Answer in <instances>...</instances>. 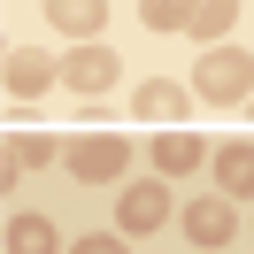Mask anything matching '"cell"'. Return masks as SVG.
<instances>
[{"label":"cell","instance_id":"cell-14","mask_svg":"<svg viewBox=\"0 0 254 254\" xmlns=\"http://www.w3.org/2000/svg\"><path fill=\"white\" fill-rule=\"evenodd\" d=\"M139 23H146V31H185V23H192V0H139Z\"/></svg>","mask_w":254,"mask_h":254},{"label":"cell","instance_id":"cell-11","mask_svg":"<svg viewBox=\"0 0 254 254\" xmlns=\"http://www.w3.org/2000/svg\"><path fill=\"white\" fill-rule=\"evenodd\" d=\"M47 23L62 39H77V47H93L100 23H108V8H100V0H47Z\"/></svg>","mask_w":254,"mask_h":254},{"label":"cell","instance_id":"cell-5","mask_svg":"<svg viewBox=\"0 0 254 254\" xmlns=\"http://www.w3.org/2000/svg\"><path fill=\"white\" fill-rule=\"evenodd\" d=\"M192 108H200V100H192V85H177V77H139V93H131V116H139V124H192Z\"/></svg>","mask_w":254,"mask_h":254},{"label":"cell","instance_id":"cell-12","mask_svg":"<svg viewBox=\"0 0 254 254\" xmlns=\"http://www.w3.org/2000/svg\"><path fill=\"white\" fill-rule=\"evenodd\" d=\"M8 254H69L47 216H8Z\"/></svg>","mask_w":254,"mask_h":254},{"label":"cell","instance_id":"cell-13","mask_svg":"<svg viewBox=\"0 0 254 254\" xmlns=\"http://www.w3.org/2000/svg\"><path fill=\"white\" fill-rule=\"evenodd\" d=\"M231 23H239V0H192V23H185V31L192 39H223Z\"/></svg>","mask_w":254,"mask_h":254},{"label":"cell","instance_id":"cell-8","mask_svg":"<svg viewBox=\"0 0 254 254\" xmlns=\"http://www.w3.org/2000/svg\"><path fill=\"white\" fill-rule=\"evenodd\" d=\"M200 162H216V154H208V139H200V131H185V124L154 131V170H162V177H192Z\"/></svg>","mask_w":254,"mask_h":254},{"label":"cell","instance_id":"cell-10","mask_svg":"<svg viewBox=\"0 0 254 254\" xmlns=\"http://www.w3.org/2000/svg\"><path fill=\"white\" fill-rule=\"evenodd\" d=\"M216 192H231V200H254V139H231V146H216Z\"/></svg>","mask_w":254,"mask_h":254},{"label":"cell","instance_id":"cell-7","mask_svg":"<svg viewBox=\"0 0 254 254\" xmlns=\"http://www.w3.org/2000/svg\"><path fill=\"white\" fill-rule=\"evenodd\" d=\"M47 85H62V62L47 47H8V100H39Z\"/></svg>","mask_w":254,"mask_h":254},{"label":"cell","instance_id":"cell-1","mask_svg":"<svg viewBox=\"0 0 254 254\" xmlns=\"http://www.w3.org/2000/svg\"><path fill=\"white\" fill-rule=\"evenodd\" d=\"M192 100L200 108H247L254 100V54L247 47H208L192 69Z\"/></svg>","mask_w":254,"mask_h":254},{"label":"cell","instance_id":"cell-16","mask_svg":"<svg viewBox=\"0 0 254 254\" xmlns=\"http://www.w3.org/2000/svg\"><path fill=\"white\" fill-rule=\"evenodd\" d=\"M247 116H254V100H247Z\"/></svg>","mask_w":254,"mask_h":254},{"label":"cell","instance_id":"cell-9","mask_svg":"<svg viewBox=\"0 0 254 254\" xmlns=\"http://www.w3.org/2000/svg\"><path fill=\"white\" fill-rule=\"evenodd\" d=\"M69 146L54 139V131H16V139H8V162H0V177H8V185H16L23 170H47V162H62Z\"/></svg>","mask_w":254,"mask_h":254},{"label":"cell","instance_id":"cell-2","mask_svg":"<svg viewBox=\"0 0 254 254\" xmlns=\"http://www.w3.org/2000/svg\"><path fill=\"white\" fill-rule=\"evenodd\" d=\"M177 223H185V247L192 254H223L239 239V200L231 192H192V200L177 208Z\"/></svg>","mask_w":254,"mask_h":254},{"label":"cell","instance_id":"cell-4","mask_svg":"<svg viewBox=\"0 0 254 254\" xmlns=\"http://www.w3.org/2000/svg\"><path fill=\"white\" fill-rule=\"evenodd\" d=\"M170 223V177H131L124 192H116V231L124 239H146V231H162Z\"/></svg>","mask_w":254,"mask_h":254},{"label":"cell","instance_id":"cell-3","mask_svg":"<svg viewBox=\"0 0 254 254\" xmlns=\"http://www.w3.org/2000/svg\"><path fill=\"white\" fill-rule=\"evenodd\" d=\"M62 162H69L77 185H124V177H131V139H124V131H85Z\"/></svg>","mask_w":254,"mask_h":254},{"label":"cell","instance_id":"cell-6","mask_svg":"<svg viewBox=\"0 0 254 254\" xmlns=\"http://www.w3.org/2000/svg\"><path fill=\"white\" fill-rule=\"evenodd\" d=\"M116 77H124V62H116L100 39H93V47H69V62H62V85H69L77 100H108Z\"/></svg>","mask_w":254,"mask_h":254},{"label":"cell","instance_id":"cell-15","mask_svg":"<svg viewBox=\"0 0 254 254\" xmlns=\"http://www.w3.org/2000/svg\"><path fill=\"white\" fill-rule=\"evenodd\" d=\"M69 254H124V231H85Z\"/></svg>","mask_w":254,"mask_h":254}]
</instances>
